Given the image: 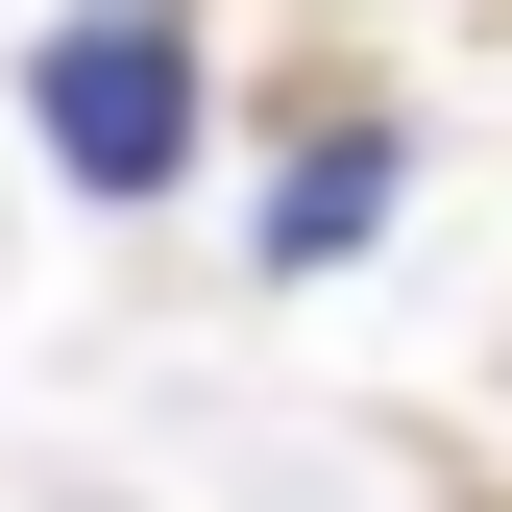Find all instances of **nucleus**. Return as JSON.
Listing matches in <instances>:
<instances>
[{
  "label": "nucleus",
  "mask_w": 512,
  "mask_h": 512,
  "mask_svg": "<svg viewBox=\"0 0 512 512\" xmlns=\"http://www.w3.org/2000/svg\"><path fill=\"white\" fill-rule=\"evenodd\" d=\"M25 122H49V171H74V196H171V171H196V49H171L147 0H98V25H49Z\"/></svg>",
  "instance_id": "f257e3e1"
},
{
  "label": "nucleus",
  "mask_w": 512,
  "mask_h": 512,
  "mask_svg": "<svg viewBox=\"0 0 512 512\" xmlns=\"http://www.w3.org/2000/svg\"><path fill=\"white\" fill-rule=\"evenodd\" d=\"M366 220H391V147H366V122H342L317 171H269V269H342Z\"/></svg>",
  "instance_id": "f03ea898"
}]
</instances>
